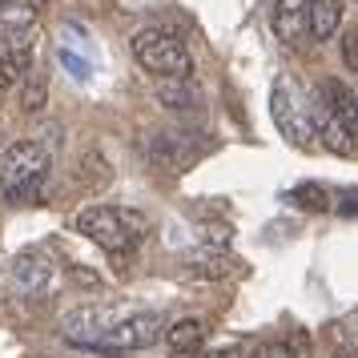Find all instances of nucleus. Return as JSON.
Returning a JSON list of instances; mask_svg holds the SVG:
<instances>
[{
    "instance_id": "nucleus-1",
    "label": "nucleus",
    "mask_w": 358,
    "mask_h": 358,
    "mask_svg": "<svg viewBox=\"0 0 358 358\" xmlns=\"http://www.w3.org/2000/svg\"><path fill=\"white\" fill-rule=\"evenodd\" d=\"M49 181V149L41 141H13L0 153V194L13 206H29Z\"/></svg>"
},
{
    "instance_id": "nucleus-2",
    "label": "nucleus",
    "mask_w": 358,
    "mask_h": 358,
    "mask_svg": "<svg viewBox=\"0 0 358 358\" xmlns=\"http://www.w3.org/2000/svg\"><path fill=\"white\" fill-rule=\"evenodd\" d=\"M77 234H85L109 254H125L149 234V217L141 210H121V206H85L77 213Z\"/></svg>"
},
{
    "instance_id": "nucleus-3",
    "label": "nucleus",
    "mask_w": 358,
    "mask_h": 358,
    "mask_svg": "<svg viewBox=\"0 0 358 358\" xmlns=\"http://www.w3.org/2000/svg\"><path fill=\"white\" fill-rule=\"evenodd\" d=\"M133 57L157 81H189L194 77V57H189V49L173 33H162V29H145V33L133 36Z\"/></svg>"
},
{
    "instance_id": "nucleus-4",
    "label": "nucleus",
    "mask_w": 358,
    "mask_h": 358,
    "mask_svg": "<svg viewBox=\"0 0 358 358\" xmlns=\"http://www.w3.org/2000/svg\"><path fill=\"white\" fill-rule=\"evenodd\" d=\"M270 113H274V125L278 133L294 141V145H314V113H310L302 97H298V89L290 81H278L274 93H270Z\"/></svg>"
},
{
    "instance_id": "nucleus-5",
    "label": "nucleus",
    "mask_w": 358,
    "mask_h": 358,
    "mask_svg": "<svg viewBox=\"0 0 358 358\" xmlns=\"http://www.w3.org/2000/svg\"><path fill=\"white\" fill-rule=\"evenodd\" d=\"M162 338V318L157 314H129L105 330V338L97 342V350L105 355H125V350H145Z\"/></svg>"
},
{
    "instance_id": "nucleus-6",
    "label": "nucleus",
    "mask_w": 358,
    "mask_h": 358,
    "mask_svg": "<svg viewBox=\"0 0 358 358\" xmlns=\"http://www.w3.org/2000/svg\"><path fill=\"white\" fill-rule=\"evenodd\" d=\"M318 105H322L326 113L334 117L350 137H358V97H355V89H350V85L326 77V81L318 85Z\"/></svg>"
},
{
    "instance_id": "nucleus-7",
    "label": "nucleus",
    "mask_w": 358,
    "mask_h": 358,
    "mask_svg": "<svg viewBox=\"0 0 358 358\" xmlns=\"http://www.w3.org/2000/svg\"><path fill=\"white\" fill-rule=\"evenodd\" d=\"M270 24L282 45H302L310 36V0H274Z\"/></svg>"
},
{
    "instance_id": "nucleus-8",
    "label": "nucleus",
    "mask_w": 358,
    "mask_h": 358,
    "mask_svg": "<svg viewBox=\"0 0 358 358\" xmlns=\"http://www.w3.org/2000/svg\"><path fill=\"white\" fill-rule=\"evenodd\" d=\"M201 342H206V322L201 318H181L165 330V346H169V355H197L201 350Z\"/></svg>"
},
{
    "instance_id": "nucleus-9",
    "label": "nucleus",
    "mask_w": 358,
    "mask_h": 358,
    "mask_svg": "<svg viewBox=\"0 0 358 358\" xmlns=\"http://www.w3.org/2000/svg\"><path fill=\"white\" fill-rule=\"evenodd\" d=\"M153 93H157V101H162L165 109H178V113H189V109L201 105V93H197L194 77L189 81H157Z\"/></svg>"
},
{
    "instance_id": "nucleus-10",
    "label": "nucleus",
    "mask_w": 358,
    "mask_h": 358,
    "mask_svg": "<svg viewBox=\"0 0 358 358\" xmlns=\"http://www.w3.org/2000/svg\"><path fill=\"white\" fill-rule=\"evenodd\" d=\"M342 24V0H310V36L330 41Z\"/></svg>"
},
{
    "instance_id": "nucleus-11",
    "label": "nucleus",
    "mask_w": 358,
    "mask_h": 358,
    "mask_svg": "<svg viewBox=\"0 0 358 358\" xmlns=\"http://www.w3.org/2000/svg\"><path fill=\"white\" fill-rule=\"evenodd\" d=\"M229 270H234V262L222 258V254H197V258H189V274H197V278H226Z\"/></svg>"
},
{
    "instance_id": "nucleus-12",
    "label": "nucleus",
    "mask_w": 358,
    "mask_h": 358,
    "mask_svg": "<svg viewBox=\"0 0 358 358\" xmlns=\"http://www.w3.org/2000/svg\"><path fill=\"white\" fill-rule=\"evenodd\" d=\"M290 201L294 206H302V210H330V194H326L322 185H314V181H306V185H298L290 194Z\"/></svg>"
},
{
    "instance_id": "nucleus-13",
    "label": "nucleus",
    "mask_w": 358,
    "mask_h": 358,
    "mask_svg": "<svg viewBox=\"0 0 358 358\" xmlns=\"http://www.w3.org/2000/svg\"><path fill=\"white\" fill-rule=\"evenodd\" d=\"M45 274H49V266L41 258H33V254H24V258L17 262V286L20 290L29 286V278H33V290H41V286H45Z\"/></svg>"
},
{
    "instance_id": "nucleus-14",
    "label": "nucleus",
    "mask_w": 358,
    "mask_h": 358,
    "mask_svg": "<svg viewBox=\"0 0 358 358\" xmlns=\"http://www.w3.org/2000/svg\"><path fill=\"white\" fill-rule=\"evenodd\" d=\"M81 181L85 185H105L109 181V162L101 153H93V149L81 157Z\"/></svg>"
},
{
    "instance_id": "nucleus-15",
    "label": "nucleus",
    "mask_w": 358,
    "mask_h": 358,
    "mask_svg": "<svg viewBox=\"0 0 358 358\" xmlns=\"http://www.w3.org/2000/svg\"><path fill=\"white\" fill-rule=\"evenodd\" d=\"M20 73H29V69L13 57V49H8V45H0V93H4V89H13V85L20 81Z\"/></svg>"
},
{
    "instance_id": "nucleus-16",
    "label": "nucleus",
    "mask_w": 358,
    "mask_h": 358,
    "mask_svg": "<svg viewBox=\"0 0 358 358\" xmlns=\"http://www.w3.org/2000/svg\"><path fill=\"white\" fill-rule=\"evenodd\" d=\"M342 61L350 73H358V29H346L342 33Z\"/></svg>"
},
{
    "instance_id": "nucleus-17",
    "label": "nucleus",
    "mask_w": 358,
    "mask_h": 358,
    "mask_svg": "<svg viewBox=\"0 0 358 358\" xmlns=\"http://www.w3.org/2000/svg\"><path fill=\"white\" fill-rule=\"evenodd\" d=\"M20 105H24L29 113H36V109L45 105V81H41V77H36V81H29V85H24V97H20Z\"/></svg>"
},
{
    "instance_id": "nucleus-18",
    "label": "nucleus",
    "mask_w": 358,
    "mask_h": 358,
    "mask_svg": "<svg viewBox=\"0 0 358 358\" xmlns=\"http://www.w3.org/2000/svg\"><path fill=\"white\" fill-rule=\"evenodd\" d=\"M258 355L262 358H294V350L286 346V342H270V346H262Z\"/></svg>"
},
{
    "instance_id": "nucleus-19",
    "label": "nucleus",
    "mask_w": 358,
    "mask_h": 358,
    "mask_svg": "<svg viewBox=\"0 0 358 358\" xmlns=\"http://www.w3.org/2000/svg\"><path fill=\"white\" fill-rule=\"evenodd\" d=\"M206 242H210V245H229V229H222V226L206 229Z\"/></svg>"
},
{
    "instance_id": "nucleus-20",
    "label": "nucleus",
    "mask_w": 358,
    "mask_h": 358,
    "mask_svg": "<svg viewBox=\"0 0 358 358\" xmlns=\"http://www.w3.org/2000/svg\"><path fill=\"white\" fill-rule=\"evenodd\" d=\"M338 210H342V213H358V197H355V194H346V197L338 201Z\"/></svg>"
},
{
    "instance_id": "nucleus-21",
    "label": "nucleus",
    "mask_w": 358,
    "mask_h": 358,
    "mask_svg": "<svg viewBox=\"0 0 358 358\" xmlns=\"http://www.w3.org/2000/svg\"><path fill=\"white\" fill-rule=\"evenodd\" d=\"M334 358H358L355 346H342V350H334Z\"/></svg>"
},
{
    "instance_id": "nucleus-22",
    "label": "nucleus",
    "mask_w": 358,
    "mask_h": 358,
    "mask_svg": "<svg viewBox=\"0 0 358 358\" xmlns=\"http://www.w3.org/2000/svg\"><path fill=\"white\" fill-rule=\"evenodd\" d=\"M206 358H234V350H213V355H206Z\"/></svg>"
},
{
    "instance_id": "nucleus-23",
    "label": "nucleus",
    "mask_w": 358,
    "mask_h": 358,
    "mask_svg": "<svg viewBox=\"0 0 358 358\" xmlns=\"http://www.w3.org/2000/svg\"><path fill=\"white\" fill-rule=\"evenodd\" d=\"M346 326H358V310H355V314H350V322H346Z\"/></svg>"
},
{
    "instance_id": "nucleus-24",
    "label": "nucleus",
    "mask_w": 358,
    "mask_h": 358,
    "mask_svg": "<svg viewBox=\"0 0 358 358\" xmlns=\"http://www.w3.org/2000/svg\"><path fill=\"white\" fill-rule=\"evenodd\" d=\"M254 358H262V355H254Z\"/></svg>"
}]
</instances>
